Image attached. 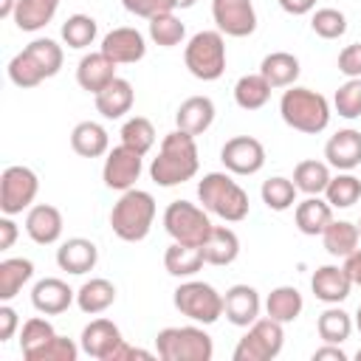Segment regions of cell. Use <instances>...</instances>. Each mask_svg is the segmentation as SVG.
<instances>
[{
    "mask_svg": "<svg viewBox=\"0 0 361 361\" xmlns=\"http://www.w3.org/2000/svg\"><path fill=\"white\" fill-rule=\"evenodd\" d=\"M200 169V152H197V141L195 135L183 133V130H172L164 135L158 155L149 164V178L169 189V186H180L186 180H192Z\"/></svg>",
    "mask_w": 361,
    "mask_h": 361,
    "instance_id": "obj_1",
    "label": "cell"
},
{
    "mask_svg": "<svg viewBox=\"0 0 361 361\" xmlns=\"http://www.w3.org/2000/svg\"><path fill=\"white\" fill-rule=\"evenodd\" d=\"M197 200L209 214L226 223H240L251 212L248 192L231 178V172H206L197 180Z\"/></svg>",
    "mask_w": 361,
    "mask_h": 361,
    "instance_id": "obj_2",
    "label": "cell"
},
{
    "mask_svg": "<svg viewBox=\"0 0 361 361\" xmlns=\"http://www.w3.org/2000/svg\"><path fill=\"white\" fill-rule=\"evenodd\" d=\"M279 116L290 130L305 135H319L327 130L333 113H330V102L319 90L290 85L279 99Z\"/></svg>",
    "mask_w": 361,
    "mask_h": 361,
    "instance_id": "obj_3",
    "label": "cell"
},
{
    "mask_svg": "<svg viewBox=\"0 0 361 361\" xmlns=\"http://www.w3.org/2000/svg\"><path fill=\"white\" fill-rule=\"evenodd\" d=\"M155 197L144 189H127L110 209V228L124 243H141L155 223Z\"/></svg>",
    "mask_w": 361,
    "mask_h": 361,
    "instance_id": "obj_4",
    "label": "cell"
},
{
    "mask_svg": "<svg viewBox=\"0 0 361 361\" xmlns=\"http://www.w3.org/2000/svg\"><path fill=\"white\" fill-rule=\"evenodd\" d=\"M155 355L161 361H212L214 341L203 327H164L155 336Z\"/></svg>",
    "mask_w": 361,
    "mask_h": 361,
    "instance_id": "obj_5",
    "label": "cell"
},
{
    "mask_svg": "<svg viewBox=\"0 0 361 361\" xmlns=\"http://www.w3.org/2000/svg\"><path fill=\"white\" fill-rule=\"evenodd\" d=\"M186 71L200 82H214L226 73V39L214 31H197L183 48Z\"/></svg>",
    "mask_w": 361,
    "mask_h": 361,
    "instance_id": "obj_6",
    "label": "cell"
},
{
    "mask_svg": "<svg viewBox=\"0 0 361 361\" xmlns=\"http://www.w3.org/2000/svg\"><path fill=\"white\" fill-rule=\"evenodd\" d=\"M212 217L203 206L189 203V200H172L164 209V231L172 237V243L183 245H203L209 231H212Z\"/></svg>",
    "mask_w": 361,
    "mask_h": 361,
    "instance_id": "obj_7",
    "label": "cell"
},
{
    "mask_svg": "<svg viewBox=\"0 0 361 361\" xmlns=\"http://www.w3.org/2000/svg\"><path fill=\"white\" fill-rule=\"evenodd\" d=\"M175 307L195 324H214L223 316V293L200 279H183L172 293Z\"/></svg>",
    "mask_w": 361,
    "mask_h": 361,
    "instance_id": "obj_8",
    "label": "cell"
},
{
    "mask_svg": "<svg viewBox=\"0 0 361 361\" xmlns=\"http://www.w3.org/2000/svg\"><path fill=\"white\" fill-rule=\"evenodd\" d=\"M285 324L265 316V319H257L254 324L245 327V336L237 341L231 358L234 361H271L282 353V344H285Z\"/></svg>",
    "mask_w": 361,
    "mask_h": 361,
    "instance_id": "obj_9",
    "label": "cell"
},
{
    "mask_svg": "<svg viewBox=\"0 0 361 361\" xmlns=\"http://www.w3.org/2000/svg\"><path fill=\"white\" fill-rule=\"evenodd\" d=\"M39 192V178L31 166L11 164L0 175V212L3 214H23L25 209L34 206Z\"/></svg>",
    "mask_w": 361,
    "mask_h": 361,
    "instance_id": "obj_10",
    "label": "cell"
},
{
    "mask_svg": "<svg viewBox=\"0 0 361 361\" xmlns=\"http://www.w3.org/2000/svg\"><path fill=\"white\" fill-rule=\"evenodd\" d=\"M141 169H144V155L130 149L127 144H118L113 147L107 155H104V166H102V180L107 189H116V192H127L135 186V180L141 178Z\"/></svg>",
    "mask_w": 361,
    "mask_h": 361,
    "instance_id": "obj_11",
    "label": "cell"
},
{
    "mask_svg": "<svg viewBox=\"0 0 361 361\" xmlns=\"http://www.w3.org/2000/svg\"><path fill=\"white\" fill-rule=\"evenodd\" d=\"M220 161L231 175H257L265 166V147L254 135H234L220 147Z\"/></svg>",
    "mask_w": 361,
    "mask_h": 361,
    "instance_id": "obj_12",
    "label": "cell"
},
{
    "mask_svg": "<svg viewBox=\"0 0 361 361\" xmlns=\"http://www.w3.org/2000/svg\"><path fill=\"white\" fill-rule=\"evenodd\" d=\"M212 20L226 37H251L257 31V11L251 0H212Z\"/></svg>",
    "mask_w": 361,
    "mask_h": 361,
    "instance_id": "obj_13",
    "label": "cell"
},
{
    "mask_svg": "<svg viewBox=\"0 0 361 361\" xmlns=\"http://www.w3.org/2000/svg\"><path fill=\"white\" fill-rule=\"evenodd\" d=\"M99 51H102L107 59H113L116 65H135V62H141L144 54H147V39H144V34H141L138 28H133V25H118V28H113V31H107V34L102 37Z\"/></svg>",
    "mask_w": 361,
    "mask_h": 361,
    "instance_id": "obj_14",
    "label": "cell"
},
{
    "mask_svg": "<svg viewBox=\"0 0 361 361\" xmlns=\"http://www.w3.org/2000/svg\"><path fill=\"white\" fill-rule=\"evenodd\" d=\"M259 310H262V299H259V290L254 285H245V282H237L231 285L226 293H223V316L234 324V327H248L259 319Z\"/></svg>",
    "mask_w": 361,
    "mask_h": 361,
    "instance_id": "obj_15",
    "label": "cell"
},
{
    "mask_svg": "<svg viewBox=\"0 0 361 361\" xmlns=\"http://www.w3.org/2000/svg\"><path fill=\"white\" fill-rule=\"evenodd\" d=\"M73 302H76V290L59 276H45V279L34 282V288H31V305L42 316H59Z\"/></svg>",
    "mask_w": 361,
    "mask_h": 361,
    "instance_id": "obj_16",
    "label": "cell"
},
{
    "mask_svg": "<svg viewBox=\"0 0 361 361\" xmlns=\"http://www.w3.org/2000/svg\"><path fill=\"white\" fill-rule=\"evenodd\" d=\"M353 279L344 265H319L310 276V290L324 305H341L350 296Z\"/></svg>",
    "mask_w": 361,
    "mask_h": 361,
    "instance_id": "obj_17",
    "label": "cell"
},
{
    "mask_svg": "<svg viewBox=\"0 0 361 361\" xmlns=\"http://www.w3.org/2000/svg\"><path fill=\"white\" fill-rule=\"evenodd\" d=\"M62 228H65L62 212L51 203H37L25 214V234L37 245H54L62 237Z\"/></svg>",
    "mask_w": 361,
    "mask_h": 361,
    "instance_id": "obj_18",
    "label": "cell"
},
{
    "mask_svg": "<svg viewBox=\"0 0 361 361\" xmlns=\"http://www.w3.org/2000/svg\"><path fill=\"white\" fill-rule=\"evenodd\" d=\"M96 262H99V248L87 237H71L56 248V265L65 274H73V276L90 274Z\"/></svg>",
    "mask_w": 361,
    "mask_h": 361,
    "instance_id": "obj_19",
    "label": "cell"
},
{
    "mask_svg": "<svg viewBox=\"0 0 361 361\" xmlns=\"http://www.w3.org/2000/svg\"><path fill=\"white\" fill-rule=\"evenodd\" d=\"M121 341H124L121 330L110 319H93L90 324H85V330L79 336L82 353H87L90 358H99V361H107L110 353L116 350V344H121Z\"/></svg>",
    "mask_w": 361,
    "mask_h": 361,
    "instance_id": "obj_20",
    "label": "cell"
},
{
    "mask_svg": "<svg viewBox=\"0 0 361 361\" xmlns=\"http://www.w3.org/2000/svg\"><path fill=\"white\" fill-rule=\"evenodd\" d=\"M324 158L338 172H353L355 166H361V133L347 127L330 135L324 144Z\"/></svg>",
    "mask_w": 361,
    "mask_h": 361,
    "instance_id": "obj_21",
    "label": "cell"
},
{
    "mask_svg": "<svg viewBox=\"0 0 361 361\" xmlns=\"http://www.w3.org/2000/svg\"><path fill=\"white\" fill-rule=\"evenodd\" d=\"M113 79H116V62L107 59L102 51L85 54L79 59V65H76V82H79V87L87 90V93H93V96L99 90H104Z\"/></svg>",
    "mask_w": 361,
    "mask_h": 361,
    "instance_id": "obj_22",
    "label": "cell"
},
{
    "mask_svg": "<svg viewBox=\"0 0 361 361\" xmlns=\"http://www.w3.org/2000/svg\"><path fill=\"white\" fill-rule=\"evenodd\" d=\"M214 113L217 110H214V102L209 96H189L180 102V107L175 113V127L197 138L212 127Z\"/></svg>",
    "mask_w": 361,
    "mask_h": 361,
    "instance_id": "obj_23",
    "label": "cell"
},
{
    "mask_svg": "<svg viewBox=\"0 0 361 361\" xmlns=\"http://www.w3.org/2000/svg\"><path fill=\"white\" fill-rule=\"evenodd\" d=\"M96 102V110L104 116V118H124L130 110H133V102H135V90L127 79L116 76L104 90H99L93 96Z\"/></svg>",
    "mask_w": 361,
    "mask_h": 361,
    "instance_id": "obj_24",
    "label": "cell"
},
{
    "mask_svg": "<svg viewBox=\"0 0 361 361\" xmlns=\"http://www.w3.org/2000/svg\"><path fill=\"white\" fill-rule=\"evenodd\" d=\"M293 220H296V228L307 237H322V231L330 226L333 220V206L327 200H322L319 195H307L305 200L296 203L293 209Z\"/></svg>",
    "mask_w": 361,
    "mask_h": 361,
    "instance_id": "obj_25",
    "label": "cell"
},
{
    "mask_svg": "<svg viewBox=\"0 0 361 361\" xmlns=\"http://www.w3.org/2000/svg\"><path fill=\"white\" fill-rule=\"evenodd\" d=\"M259 73L268 79V85L276 90V87H290L296 85L302 68H299V59L290 54V51H271L262 56L259 62Z\"/></svg>",
    "mask_w": 361,
    "mask_h": 361,
    "instance_id": "obj_26",
    "label": "cell"
},
{
    "mask_svg": "<svg viewBox=\"0 0 361 361\" xmlns=\"http://www.w3.org/2000/svg\"><path fill=\"white\" fill-rule=\"evenodd\" d=\"M71 147L82 158H102L110 152V135L99 121H79L71 130Z\"/></svg>",
    "mask_w": 361,
    "mask_h": 361,
    "instance_id": "obj_27",
    "label": "cell"
},
{
    "mask_svg": "<svg viewBox=\"0 0 361 361\" xmlns=\"http://www.w3.org/2000/svg\"><path fill=\"white\" fill-rule=\"evenodd\" d=\"M200 248H203L206 265H231L240 257V237L228 226H212Z\"/></svg>",
    "mask_w": 361,
    "mask_h": 361,
    "instance_id": "obj_28",
    "label": "cell"
},
{
    "mask_svg": "<svg viewBox=\"0 0 361 361\" xmlns=\"http://www.w3.org/2000/svg\"><path fill=\"white\" fill-rule=\"evenodd\" d=\"M203 265H206V257H203V248H197V245L172 243V245L164 251V268H166L169 276L192 279Z\"/></svg>",
    "mask_w": 361,
    "mask_h": 361,
    "instance_id": "obj_29",
    "label": "cell"
},
{
    "mask_svg": "<svg viewBox=\"0 0 361 361\" xmlns=\"http://www.w3.org/2000/svg\"><path fill=\"white\" fill-rule=\"evenodd\" d=\"M116 302V285L104 276H93L87 279L79 290H76V307L87 316H99L104 313L110 305Z\"/></svg>",
    "mask_w": 361,
    "mask_h": 361,
    "instance_id": "obj_30",
    "label": "cell"
},
{
    "mask_svg": "<svg viewBox=\"0 0 361 361\" xmlns=\"http://www.w3.org/2000/svg\"><path fill=\"white\" fill-rule=\"evenodd\" d=\"M302 307H305V299H302V293L293 285H279V288H274L265 296V313L271 319L282 322V324L296 322L299 313H302Z\"/></svg>",
    "mask_w": 361,
    "mask_h": 361,
    "instance_id": "obj_31",
    "label": "cell"
},
{
    "mask_svg": "<svg viewBox=\"0 0 361 361\" xmlns=\"http://www.w3.org/2000/svg\"><path fill=\"white\" fill-rule=\"evenodd\" d=\"M353 327H355L353 316L347 310H341L338 305H327L316 319V333L324 344H344L350 338Z\"/></svg>",
    "mask_w": 361,
    "mask_h": 361,
    "instance_id": "obj_32",
    "label": "cell"
},
{
    "mask_svg": "<svg viewBox=\"0 0 361 361\" xmlns=\"http://www.w3.org/2000/svg\"><path fill=\"white\" fill-rule=\"evenodd\" d=\"M56 11H59V0H17L11 20L20 31H39L54 20Z\"/></svg>",
    "mask_w": 361,
    "mask_h": 361,
    "instance_id": "obj_33",
    "label": "cell"
},
{
    "mask_svg": "<svg viewBox=\"0 0 361 361\" xmlns=\"http://www.w3.org/2000/svg\"><path fill=\"white\" fill-rule=\"evenodd\" d=\"M358 240H361V231L355 223L350 220H330V226L322 231V243H324V251L330 257H350L355 248H358Z\"/></svg>",
    "mask_w": 361,
    "mask_h": 361,
    "instance_id": "obj_34",
    "label": "cell"
},
{
    "mask_svg": "<svg viewBox=\"0 0 361 361\" xmlns=\"http://www.w3.org/2000/svg\"><path fill=\"white\" fill-rule=\"evenodd\" d=\"M34 276V262L25 257H8L0 262V302H11L23 285H28Z\"/></svg>",
    "mask_w": 361,
    "mask_h": 361,
    "instance_id": "obj_35",
    "label": "cell"
},
{
    "mask_svg": "<svg viewBox=\"0 0 361 361\" xmlns=\"http://www.w3.org/2000/svg\"><path fill=\"white\" fill-rule=\"evenodd\" d=\"M271 85H268V79L257 71V73H245V76H240L237 79V85H234V102H237V107H243V110H259V107H265L268 104V99H271Z\"/></svg>",
    "mask_w": 361,
    "mask_h": 361,
    "instance_id": "obj_36",
    "label": "cell"
},
{
    "mask_svg": "<svg viewBox=\"0 0 361 361\" xmlns=\"http://www.w3.org/2000/svg\"><path fill=\"white\" fill-rule=\"evenodd\" d=\"M330 178H333L330 175V164L327 161H316V158L299 161L296 169H293V183L305 195H324Z\"/></svg>",
    "mask_w": 361,
    "mask_h": 361,
    "instance_id": "obj_37",
    "label": "cell"
},
{
    "mask_svg": "<svg viewBox=\"0 0 361 361\" xmlns=\"http://www.w3.org/2000/svg\"><path fill=\"white\" fill-rule=\"evenodd\" d=\"M6 73H8L11 85H17V87H23V90H25V87H37L39 82H45V79H48V73L42 71V65H39V62L25 51V48L8 59Z\"/></svg>",
    "mask_w": 361,
    "mask_h": 361,
    "instance_id": "obj_38",
    "label": "cell"
},
{
    "mask_svg": "<svg viewBox=\"0 0 361 361\" xmlns=\"http://www.w3.org/2000/svg\"><path fill=\"white\" fill-rule=\"evenodd\" d=\"M324 200L333 209H350L361 200V178H355L353 172H338L336 178H330L327 189H324Z\"/></svg>",
    "mask_w": 361,
    "mask_h": 361,
    "instance_id": "obj_39",
    "label": "cell"
},
{
    "mask_svg": "<svg viewBox=\"0 0 361 361\" xmlns=\"http://www.w3.org/2000/svg\"><path fill=\"white\" fill-rule=\"evenodd\" d=\"M296 183L293 178H282V175H274L268 180H262L259 186V195H262V203L271 209V212H288L293 203H296Z\"/></svg>",
    "mask_w": 361,
    "mask_h": 361,
    "instance_id": "obj_40",
    "label": "cell"
},
{
    "mask_svg": "<svg viewBox=\"0 0 361 361\" xmlns=\"http://www.w3.org/2000/svg\"><path fill=\"white\" fill-rule=\"evenodd\" d=\"M96 34H99V23H96L90 14H71V17L62 23V42H65L68 48L82 51V48L93 45Z\"/></svg>",
    "mask_w": 361,
    "mask_h": 361,
    "instance_id": "obj_41",
    "label": "cell"
},
{
    "mask_svg": "<svg viewBox=\"0 0 361 361\" xmlns=\"http://www.w3.org/2000/svg\"><path fill=\"white\" fill-rule=\"evenodd\" d=\"M54 336H56V330H54V324H51L48 319H42V316L25 319V322H23V330H20V353H23V358L28 361V358H31L39 347H45Z\"/></svg>",
    "mask_w": 361,
    "mask_h": 361,
    "instance_id": "obj_42",
    "label": "cell"
},
{
    "mask_svg": "<svg viewBox=\"0 0 361 361\" xmlns=\"http://www.w3.org/2000/svg\"><path fill=\"white\" fill-rule=\"evenodd\" d=\"M121 144H127L130 149H135V152H141V155H147L152 147H155V127H152V121L149 118H144V116H133V118H127L124 124H121Z\"/></svg>",
    "mask_w": 361,
    "mask_h": 361,
    "instance_id": "obj_43",
    "label": "cell"
},
{
    "mask_svg": "<svg viewBox=\"0 0 361 361\" xmlns=\"http://www.w3.org/2000/svg\"><path fill=\"white\" fill-rule=\"evenodd\" d=\"M186 37V25L175 17V11H166V14H158L149 20V39L161 48H175L180 45Z\"/></svg>",
    "mask_w": 361,
    "mask_h": 361,
    "instance_id": "obj_44",
    "label": "cell"
},
{
    "mask_svg": "<svg viewBox=\"0 0 361 361\" xmlns=\"http://www.w3.org/2000/svg\"><path fill=\"white\" fill-rule=\"evenodd\" d=\"M25 51L42 65V71L48 73V79L62 71L65 54H62V45H59L56 39H51V37H37V39H31V42L25 45Z\"/></svg>",
    "mask_w": 361,
    "mask_h": 361,
    "instance_id": "obj_45",
    "label": "cell"
},
{
    "mask_svg": "<svg viewBox=\"0 0 361 361\" xmlns=\"http://www.w3.org/2000/svg\"><path fill=\"white\" fill-rule=\"evenodd\" d=\"M310 28H313V34L322 37V39H338V37H344V31H347V17H344V11H338V8H333V6H324V8H316V11H313Z\"/></svg>",
    "mask_w": 361,
    "mask_h": 361,
    "instance_id": "obj_46",
    "label": "cell"
},
{
    "mask_svg": "<svg viewBox=\"0 0 361 361\" xmlns=\"http://www.w3.org/2000/svg\"><path fill=\"white\" fill-rule=\"evenodd\" d=\"M333 107L341 118H350V121L361 116V76L338 85V90L333 93Z\"/></svg>",
    "mask_w": 361,
    "mask_h": 361,
    "instance_id": "obj_47",
    "label": "cell"
},
{
    "mask_svg": "<svg viewBox=\"0 0 361 361\" xmlns=\"http://www.w3.org/2000/svg\"><path fill=\"white\" fill-rule=\"evenodd\" d=\"M79 344L73 341V338H68V336H54L45 347H39L28 361H76L79 358Z\"/></svg>",
    "mask_w": 361,
    "mask_h": 361,
    "instance_id": "obj_48",
    "label": "cell"
},
{
    "mask_svg": "<svg viewBox=\"0 0 361 361\" xmlns=\"http://www.w3.org/2000/svg\"><path fill=\"white\" fill-rule=\"evenodd\" d=\"M121 6L135 14V17H144V20H152L158 14H166V11H175V0H121Z\"/></svg>",
    "mask_w": 361,
    "mask_h": 361,
    "instance_id": "obj_49",
    "label": "cell"
},
{
    "mask_svg": "<svg viewBox=\"0 0 361 361\" xmlns=\"http://www.w3.org/2000/svg\"><path fill=\"white\" fill-rule=\"evenodd\" d=\"M338 71L347 79L361 76V42H350V45L341 48V54H338Z\"/></svg>",
    "mask_w": 361,
    "mask_h": 361,
    "instance_id": "obj_50",
    "label": "cell"
},
{
    "mask_svg": "<svg viewBox=\"0 0 361 361\" xmlns=\"http://www.w3.org/2000/svg\"><path fill=\"white\" fill-rule=\"evenodd\" d=\"M17 324H20L17 310H14L8 302H3V305H0V341H8V338L17 333Z\"/></svg>",
    "mask_w": 361,
    "mask_h": 361,
    "instance_id": "obj_51",
    "label": "cell"
},
{
    "mask_svg": "<svg viewBox=\"0 0 361 361\" xmlns=\"http://www.w3.org/2000/svg\"><path fill=\"white\" fill-rule=\"evenodd\" d=\"M135 358L149 361L152 353H149V350H141V347H133V344H127V341H121V344H116V350L110 353L107 361H135Z\"/></svg>",
    "mask_w": 361,
    "mask_h": 361,
    "instance_id": "obj_52",
    "label": "cell"
},
{
    "mask_svg": "<svg viewBox=\"0 0 361 361\" xmlns=\"http://www.w3.org/2000/svg\"><path fill=\"white\" fill-rule=\"evenodd\" d=\"M17 234H20V228L11 220V214H3L0 217V251H8L14 245V240H17Z\"/></svg>",
    "mask_w": 361,
    "mask_h": 361,
    "instance_id": "obj_53",
    "label": "cell"
},
{
    "mask_svg": "<svg viewBox=\"0 0 361 361\" xmlns=\"http://www.w3.org/2000/svg\"><path fill=\"white\" fill-rule=\"evenodd\" d=\"M282 11L293 14V17H302V14H310L316 8V0H276Z\"/></svg>",
    "mask_w": 361,
    "mask_h": 361,
    "instance_id": "obj_54",
    "label": "cell"
},
{
    "mask_svg": "<svg viewBox=\"0 0 361 361\" xmlns=\"http://www.w3.org/2000/svg\"><path fill=\"white\" fill-rule=\"evenodd\" d=\"M313 361H347V353L338 344H324L313 350Z\"/></svg>",
    "mask_w": 361,
    "mask_h": 361,
    "instance_id": "obj_55",
    "label": "cell"
},
{
    "mask_svg": "<svg viewBox=\"0 0 361 361\" xmlns=\"http://www.w3.org/2000/svg\"><path fill=\"white\" fill-rule=\"evenodd\" d=\"M344 268H347V274H350L353 285H355V288H361V248H355L350 257H344Z\"/></svg>",
    "mask_w": 361,
    "mask_h": 361,
    "instance_id": "obj_56",
    "label": "cell"
},
{
    "mask_svg": "<svg viewBox=\"0 0 361 361\" xmlns=\"http://www.w3.org/2000/svg\"><path fill=\"white\" fill-rule=\"evenodd\" d=\"M17 0H0V17H14Z\"/></svg>",
    "mask_w": 361,
    "mask_h": 361,
    "instance_id": "obj_57",
    "label": "cell"
},
{
    "mask_svg": "<svg viewBox=\"0 0 361 361\" xmlns=\"http://www.w3.org/2000/svg\"><path fill=\"white\" fill-rule=\"evenodd\" d=\"M195 3H197V0H175V6H178V8H192Z\"/></svg>",
    "mask_w": 361,
    "mask_h": 361,
    "instance_id": "obj_58",
    "label": "cell"
},
{
    "mask_svg": "<svg viewBox=\"0 0 361 361\" xmlns=\"http://www.w3.org/2000/svg\"><path fill=\"white\" fill-rule=\"evenodd\" d=\"M353 322H355V330L361 333V305H358V310H355V319H353Z\"/></svg>",
    "mask_w": 361,
    "mask_h": 361,
    "instance_id": "obj_59",
    "label": "cell"
},
{
    "mask_svg": "<svg viewBox=\"0 0 361 361\" xmlns=\"http://www.w3.org/2000/svg\"><path fill=\"white\" fill-rule=\"evenodd\" d=\"M355 361H361V347H358V350H355Z\"/></svg>",
    "mask_w": 361,
    "mask_h": 361,
    "instance_id": "obj_60",
    "label": "cell"
},
{
    "mask_svg": "<svg viewBox=\"0 0 361 361\" xmlns=\"http://www.w3.org/2000/svg\"><path fill=\"white\" fill-rule=\"evenodd\" d=\"M355 226H358V231H361V220H358V223H355Z\"/></svg>",
    "mask_w": 361,
    "mask_h": 361,
    "instance_id": "obj_61",
    "label": "cell"
}]
</instances>
